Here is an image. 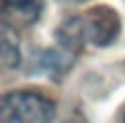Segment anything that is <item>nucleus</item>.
I'll use <instances>...</instances> for the list:
<instances>
[{
  "instance_id": "f257e3e1",
  "label": "nucleus",
  "mask_w": 125,
  "mask_h": 123,
  "mask_svg": "<svg viewBox=\"0 0 125 123\" xmlns=\"http://www.w3.org/2000/svg\"><path fill=\"white\" fill-rule=\"evenodd\" d=\"M121 20L119 14L109 6H94L86 12L72 17L58 29V39L64 49L78 51L84 43L105 47L119 35Z\"/></svg>"
},
{
  "instance_id": "f03ea898",
  "label": "nucleus",
  "mask_w": 125,
  "mask_h": 123,
  "mask_svg": "<svg viewBox=\"0 0 125 123\" xmlns=\"http://www.w3.org/2000/svg\"><path fill=\"white\" fill-rule=\"evenodd\" d=\"M55 105L33 90H12L0 96V123H51Z\"/></svg>"
},
{
  "instance_id": "7ed1b4c3",
  "label": "nucleus",
  "mask_w": 125,
  "mask_h": 123,
  "mask_svg": "<svg viewBox=\"0 0 125 123\" xmlns=\"http://www.w3.org/2000/svg\"><path fill=\"white\" fill-rule=\"evenodd\" d=\"M4 14L21 25L35 23L41 12V0H2Z\"/></svg>"
},
{
  "instance_id": "20e7f679",
  "label": "nucleus",
  "mask_w": 125,
  "mask_h": 123,
  "mask_svg": "<svg viewBox=\"0 0 125 123\" xmlns=\"http://www.w3.org/2000/svg\"><path fill=\"white\" fill-rule=\"evenodd\" d=\"M21 62L19 43L6 27L0 25V68H14Z\"/></svg>"
},
{
  "instance_id": "39448f33",
  "label": "nucleus",
  "mask_w": 125,
  "mask_h": 123,
  "mask_svg": "<svg viewBox=\"0 0 125 123\" xmlns=\"http://www.w3.org/2000/svg\"><path fill=\"white\" fill-rule=\"evenodd\" d=\"M58 2H62V4H82L86 0H58Z\"/></svg>"
},
{
  "instance_id": "423d86ee",
  "label": "nucleus",
  "mask_w": 125,
  "mask_h": 123,
  "mask_svg": "<svg viewBox=\"0 0 125 123\" xmlns=\"http://www.w3.org/2000/svg\"><path fill=\"white\" fill-rule=\"evenodd\" d=\"M123 121H125V113H123Z\"/></svg>"
},
{
  "instance_id": "0eeeda50",
  "label": "nucleus",
  "mask_w": 125,
  "mask_h": 123,
  "mask_svg": "<svg viewBox=\"0 0 125 123\" xmlns=\"http://www.w3.org/2000/svg\"><path fill=\"white\" fill-rule=\"evenodd\" d=\"M68 123H74V121H68Z\"/></svg>"
}]
</instances>
